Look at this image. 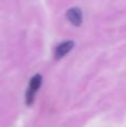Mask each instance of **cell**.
Listing matches in <instances>:
<instances>
[{"label": "cell", "mask_w": 126, "mask_h": 127, "mask_svg": "<svg viewBox=\"0 0 126 127\" xmlns=\"http://www.w3.org/2000/svg\"><path fill=\"white\" fill-rule=\"evenodd\" d=\"M66 18L68 19V21L70 22L73 26L75 27H80L83 24V11L82 9L77 8V7H73L69 8L66 11Z\"/></svg>", "instance_id": "7a4b0ae2"}, {"label": "cell", "mask_w": 126, "mask_h": 127, "mask_svg": "<svg viewBox=\"0 0 126 127\" xmlns=\"http://www.w3.org/2000/svg\"><path fill=\"white\" fill-rule=\"evenodd\" d=\"M75 46V42L73 40H67V41H64L62 44H59L57 47L55 48V51H54V57H55L56 60L62 59L63 57L67 55L71 49Z\"/></svg>", "instance_id": "3957f363"}, {"label": "cell", "mask_w": 126, "mask_h": 127, "mask_svg": "<svg viewBox=\"0 0 126 127\" xmlns=\"http://www.w3.org/2000/svg\"><path fill=\"white\" fill-rule=\"evenodd\" d=\"M42 83V77L41 75L37 74L30 79L29 81V87L26 92V105L27 106H31L35 101V96L37 94L38 89L40 88Z\"/></svg>", "instance_id": "6da1fadb"}]
</instances>
